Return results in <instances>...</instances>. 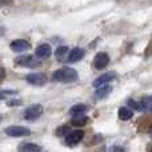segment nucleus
<instances>
[{
    "label": "nucleus",
    "instance_id": "nucleus-7",
    "mask_svg": "<svg viewBox=\"0 0 152 152\" xmlns=\"http://www.w3.org/2000/svg\"><path fill=\"white\" fill-rule=\"evenodd\" d=\"M84 137V132L81 129H76V131H71L68 135L66 136V143L68 145H76L83 140Z\"/></svg>",
    "mask_w": 152,
    "mask_h": 152
},
{
    "label": "nucleus",
    "instance_id": "nucleus-10",
    "mask_svg": "<svg viewBox=\"0 0 152 152\" xmlns=\"http://www.w3.org/2000/svg\"><path fill=\"white\" fill-rule=\"evenodd\" d=\"M84 55H86V51L83 50V48H74V50L69 51V55H68V59H67V61H69V63H75V61H79L81 60V59L84 58Z\"/></svg>",
    "mask_w": 152,
    "mask_h": 152
},
{
    "label": "nucleus",
    "instance_id": "nucleus-2",
    "mask_svg": "<svg viewBox=\"0 0 152 152\" xmlns=\"http://www.w3.org/2000/svg\"><path fill=\"white\" fill-rule=\"evenodd\" d=\"M15 64L20 67H27V68H35V67L42 66V61L31 55H21L15 59Z\"/></svg>",
    "mask_w": 152,
    "mask_h": 152
},
{
    "label": "nucleus",
    "instance_id": "nucleus-3",
    "mask_svg": "<svg viewBox=\"0 0 152 152\" xmlns=\"http://www.w3.org/2000/svg\"><path fill=\"white\" fill-rule=\"evenodd\" d=\"M5 134L12 137H21V136H28V135H31V131L23 126H11V127H8V128H5Z\"/></svg>",
    "mask_w": 152,
    "mask_h": 152
},
{
    "label": "nucleus",
    "instance_id": "nucleus-20",
    "mask_svg": "<svg viewBox=\"0 0 152 152\" xmlns=\"http://www.w3.org/2000/svg\"><path fill=\"white\" fill-rule=\"evenodd\" d=\"M7 104H8V107H13V105H20V104H21V100H16V99H13V100H10V102H8Z\"/></svg>",
    "mask_w": 152,
    "mask_h": 152
},
{
    "label": "nucleus",
    "instance_id": "nucleus-22",
    "mask_svg": "<svg viewBox=\"0 0 152 152\" xmlns=\"http://www.w3.org/2000/svg\"><path fill=\"white\" fill-rule=\"evenodd\" d=\"M112 152H126V151H124L123 147H120V145H116V147L112 148Z\"/></svg>",
    "mask_w": 152,
    "mask_h": 152
},
{
    "label": "nucleus",
    "instance_id": "nucleus-11",
    "mask_svg": "<svg viewBox=\"0 0 152 152\" xmlns=\"http://www.w3.org/2000/svg\"><path fill=\"white\" fill-rule=\"evenodd\" d=\"M52 50H51V45L48 44H42L36 48V58L37 59H47L51 56Z\"/></svg>",
    "mask_w": 152,
    "mask_h": 152
},
{
    "label": "nucleus",
    "instance_id": "nucleus-27",
    "mask_svg": "<svg viewBox=\"0 0 152 152\" xmlns=\"http://www.w3.org/2000/svg\"><path fill=\"white\" fill-rule=\"evenodd\" d=\"M1 120H3V116H1V115H0V123H1Z\"/></svg>",
    "mask_w": 152,
    "mask_h": 152
},
{
    "label": "nucleus",
    "instance_id": "nucleus-28",
    "mask_svg": "<svg viewBox=\"0 0 152 152\" xmlns=\"http://www.w3.org/2000/svg\"><path fill=\"white\" fill-rule=\"evenodd\" d=\"M150 152H152V147H151V150H150Z\"/></svg>",
    "mask_w": 152,
    "mask_h": 152
},
{
    "label": "nucleus",
    "instance_id": "nucleus-23",
    "mask_svg": "<svg viewBox=\"0 0 152 152\" xmlns=\"http://www.w3.org/2000/svg\"><path fill=\"white\" fill-rule=\"evenodd\" d=\"M100 139H103V137H102V135H96V136H95V143L100 142Z\"/></svg>",
    "mask_w": 152,
    "mask_h": 152
},
{
    "label": "nucleus",
    "instance_id": "nucleus-19",
    "mask_svg": "<svg viewBox=\"0 0 152 152\" xmlns=\"http://www.w3.org/2000/svg\"><path fill=\"white\" fill-rule=\"evenodd\" d=\"M127 104H128V107L134 108V110H136V111H143L142 110V104L137 103V102H135V100H132V99H129L128 102H127Z\"/></svg>",
    "mask_w": 152,
    "mask_h": 152
},
{
    "label": "nucleus",
    "instance_id": "nucleus-8",
    "mask_svg": "<svg viewBox=\"0 0 152 152\" xmlns=\"http://www.w3.org/2000/svg\"><path fill=\"white\" fill-rule=\"evenodd\" d=\"M10 47L13 52H24V51L29 50L31 44L24 39H16V40H13V42H11Z\"/></svg>",
    "mask_w": 152,
    "mask_h": 152
},
{
    "label": "nucleus",
    "instance_id": "nucleus-24",
    "mask_svg": "<svg viewBox=\"0 0 152 152\" xmlns=\"http://www.w3.org/2000/svg\"><path fill=\"white\" fill-rule=\"evenodd\" d=\"M4 97H5V94L4 92H0V100H3Z\"/></svg>",
    "mask_w": 152,
    "mask_h": 152
},
{
    "label": "nucleus",
    "instance_id": "nucleus-13",
    "mask_svg": "<svg viewBox=\"0 0 152 152\" xmlns=\"http://www.w3.org/2000/svg\"><path fill=\"white\" fill-rule=\"evenodd\" d=\"M111 92H112V87L107 84V86H103V87H100V88H97L96 92H95V96H96V99H104Z\"/></svg>",
    "mask_w": 152,
    "mask_h": 152
},
{
    "label": "nucleus",
    "instance_id": "nucleus-1",
    "mask_svg": "<svg viewBox=\"0 0 152 152\" xmlns=\"http://www.w3.org/2000/svg\"><path fill=\"white\" fill-rule=\"evenodd\" d=\"M52 79L55 81H61V83H72L77 79V71L71 67H63L53 72Z\"/></svg>",
    "mask_w": 152,
    "mask_h": 152
},
{
    "label": "nucleus",
    "instance_id": "nucleus-12",
    "mask_svg": "<svg viewBox=\"0 0 152 152\" xmlns=\"http://www.w3.org/2000/svg\"><path fill=\"white\" fill-rule=\"evenodd\" d=\"M68 55H69V48L67 47V45H61V47H59L55 52V56L59 61H66L67 59H68Z\"/></svg>",
    "mask_w": 152,
    "mask_h": 152
},
{
    "label": "nucleus",
    "instance_id": "nucleus-25",
    "mask_svg": "<svg viewBox=\"0 0 152 152\" xmlns=\"http://www.w3.org/2000/svg\"><path fill=\"white\" fill-rule=\"evenodd\" d=\"M5 4H8V1H0V5H5Z\"/></svg>",
    "mask_w": 152,
    "mask_h": 152
},
{
    "label": "nucleus",
    "instance_id": "nucleus-18",
    "mask_svg": "<svg viewBox=\"0 0 152 152\" xmlns=\"http://www.w3.org/2000/svg\"><path fill=\"white\" fill-rule=\"evenodd\" d=\"M69 132H71L69 131V127L68 126H63V127H60V128L56 131V135H58V136H67Z\"/></svg>",
    "mask_w": 152,
    "mask_h": 152
},
{
    "label": "nucleus",
    "instance_id": "nucleus-29",
    "mask_svg": "<svg viewBox=\"0 0 152 152\" xmlns=\"http://www.w3.org/2000/svg\"><path fill=\"white\" fill-rule=\"evenodd\" d=\"M151 111H152V105H151Z\"/></svg>",
    "mask_w": 152,
    "mask_h": 152
},
{
    "label": "nucleus",
    "instance_id": "nucleus-9",
    "mask_svg": "<svg viewBox=\"0 0 152 152\" xmlns=\"http://www.w3.org/2000/svg\"><path fill=\"white\" fill-rule=\"evenodd\" d=\"M115 77H116L115 72H107V74L99 76V77L94 81V87L97 89V88H100V87H103V86H107V84L110 83V81H112Z\"/></svg>",
    "mask_w": 152,
    "mask_h": 152
},
{
    "label": "nucleus",
    "instance_id": "nucleus-15",
    "mask_svg": "<svg viewBox=\"0 0 152 152\" xmlns=\"http://www.w3.org/2000/svg\"><path fill=\"white\" fill-rule=\"evenodd\" d=\"M40 147L34 143H24L19 145V152H39Z\"/></svg>",
    "mask_w": 152,
    "mask_h": 152
},
{
    "label": "nucleus",
    "instance_id": "nucleus-17",
    "mask_svg": "<svg viewBox=\"0 0 152 152\" xmlns=\"http://www.w3.org/2000/svg\"><path fill=\"white\" fill-rule=\"evenodd\" d=\"M118 115H119V119H121V120H129L132 118V111L127 107H121L119 110Z\"/></svg>",
    "mask_w": 152,
    "mask_h": 152
},
{
    "label": "nucleus",
    "instance_id": "nucleus-26",
    "mask_svg": "<svg viewBox=\"0 0 152 152\" xmlns=\"http://www.w3.org/2000/svg\"><path fill=\"white\" fill-rule=\"evenodd\" d=\"M150 135H151V136H152V127H151V128H150Z\"/></svg>",
    "mask_w": 152,
    "mask_h": 152
},
{
    "label": "nucleus",
    "instance_id": "nucleus-5",
    "mask_svg": "<svg viewBox=\"0 0 152 152\" xmlns=\"http://www.w3.org/2000/svg\"><path fill=\"white\" fill-rule=\"evenodd\" d=\"M26 80L28 81L29 84H32V86L42 87L47 83V75L43 74V72H39V74H29V75H27Z\"/></svg>",
    "mask_w": 152,
    "mask_h": 152
},
{
    "label": "nucleus",
    "instance_id": "nucleus-21",
    "mask_svg": "<svg viewBox=\"0 0 152 152\" xmlns=\"http://www.w3.org/2000/svg\"><path fill=\"white\" fill-rule=\"evenodd\" d=\"M4 79H5V69L3 68V67H0V83H1Z\"/></svg>",
    "mask_w": 152,
    "mask_h": 152
},
{
    "label": "nucleus",
    "instance_id": "nucleus-6",
    "mask_svg": "<svg viewBox=\"0 0 152 152\" xmlns=\"http://www.w3.org/2000/svg\"><path fill=\"white\" fill-rule=\"evenodd\" d=\"M110 64V56L107 52H99L94 59V66L96 69H103Z\"/></svg>",
    "mask_w": 152,
    "mask_h": 152
},
{
    "label": "nucleus",
    "instance_id": "nucleus-4",
    "mask_svg": "<svg viewBox=\"0 0 152 152\" xmlns=\"http://www.w3.org/2000/svg\"><path fill=\"white\" fill-rule=\"evenodd\" d=\"M43 113V107L40 104H32L24 111V119L27 120H35Z\"/></svg>",
    "mask_w": 152,
    "mask_h": 152
},
{
    "label": "nucleus",
    "instance_id": "nucleus-16",
    "mask_svg": "<svg viewBox=\"0 0 152 152\" xmlns=\"http://www.w3.org/2000/svg\"><path fill=\"white\" fill-rule=\"evenodd\" d=\"M88 111V105L86 104H75L74 107L69 110V113L74 116H79V115H83L84 112Z\"/></svg>",
    "mask_w": 152,
    "mask_h": 152
},
{
    "label": "nucleus",
    "instance_id": "nucleus-14",
    "mask_svg": "<svg viewBox=\"0 0 152 152\" xmlns=\"http://www.w3.org/2000/svg\"><path fill=\"white\" fill-rule=\"evenodd\" d=\"M87 123H88V118H87L86 115H79V116H75V118L71 119V124L74 127H77V128L84 127Z\"/></svg>",
    "mask_w": 152,
    "mask_h": 152
}]
</instances>
